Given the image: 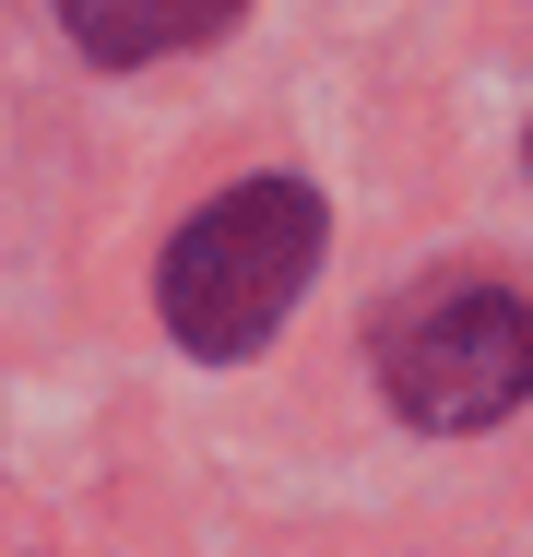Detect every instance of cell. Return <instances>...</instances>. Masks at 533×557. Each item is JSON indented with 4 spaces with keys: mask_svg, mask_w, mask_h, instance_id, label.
I'll return each instance as SVG.
<instances>
[{
    "mask_svg": "<svg viewBox=\"0 0 533 557\" xmlns=\"http://www.w3.org/2000/svg\"><path fill=\"white\" fill-rule=\"evenodd\" d=\"M320 273V190L297 178H249V190H225L213 214L178 225V249H166V273H154V309H166V333L190 344V356H261L273 321L309 297Z\"/></svg>",
    "mask_w": 533,
    "mask_h": 557,
    "instance_id": "6da1fadb",
    "label": "cell"
},
{
    "mask_svg": "<svg viewBox=\"0 0 533 557\" xmlns=\"http://www.w3.org/2000/svg\"><path fill=\"white\" fill-rule=\"evenodd\" d=\"M380 380L416 428H498L533 392V309L510 285H426L380 333Z\"/></svg>",
    "mask_w": 533,
    "mask_h": 557,
    "instance_id": "7a4b0ae2",
    "label": "cell"
},
{
    "mask_svg": "<svg viewBox=\"0 0 533 557\" xmlns=\"http://www.w3.org/2000/svg\"><path fill=\"white\" fill-rule=\"evenodd\" d=\"M237 12H249V0H60L72 48L107 60V72H142V60H166V48H202Z\"/></svg>",
    "mask_w": 533,
    "mask_h": 557,
    "instance_id": "3957f363",
    "label": "cell"
}]
</instances>
